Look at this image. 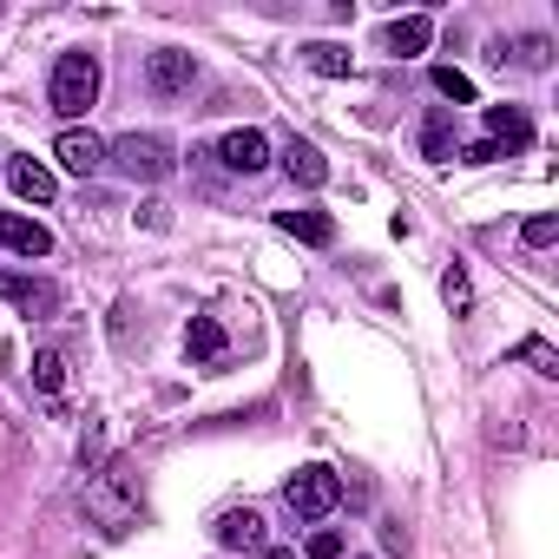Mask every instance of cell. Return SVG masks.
I'll return each mask as SVG.
<instances>
[{
	"label": "cell",
	"mask_w": 559,
	"mask_h": 559,
	"mask_svg": "<svg viewBox=\"0 0 559 559\" xmlns=\"http://www.w3.org/2000/svg\"><path fill=\"white\" fill-rule=\"evenodd\" d=\"M487 139H493L500 152H507V145L520 152V145H533V119H526L520 106H487Z\"/></svg>",
	"instance_id": "4fadbf2b"
},
{
	"label": "cell",
	"mask_w": 559,
	"mask_h": 559,
	"mask_svg": "<svg viewBox=\"0 0 559 559\" xmlns=\"http://www.w3.org/2000/svg\"><path fill=\"white\" fill-rule=\"evenodd\" d=\"M520 356H526V362H533L539 376H559V356H552V349H546L539 336H526V343H520Z\"/></svg>",
	"instance_id": "603a6c76"
},
{
	"label": "cell",
	"mask_w": 559,
	"mask_h": 559,
	"mask_svg": "<svg viewBox=\"0 0 559 559\" xmlns=\"http://www.w3.org/2000/svg\"><path fill=\"white\" fill-rule=\"evenodd\" d=\"M284 165H290V178H297V185H330V158H323L317 145H304V139H290Z\"/></svg>",
	"instance_id": "2e32d148"
},
{
	"label": "cell",
	"mask_w": 559,
	"mask_h": 559,
	"mask_svg": "<svg viewBox=\"0 0 559 559\" xmlns=\"http://www.w3.org/2000/svg\"><path fill=\"white\" fill-rule=\"evenodd\" d=\"M224 349H230L224 323H217V317H191V330H185V356H191V362H217Z\"/></svg>",
	"instance_id": "5bb4252c"
},
{
	"label": "cell",
	"mask_w": 559,
	"mask_h": 559,
	"mask_svg": "<svg viewBox=\"0 0 559 559\" xmlns=\"http://www.w3.org/2000/svg\"><path fill=\"white\" fill-rule=\"evenodd\" d=\"M53 158H60L73 178H93V171L106 165V139H99V132H80V126H67V132L53 139Z\"/></svg>",
	"instance_id": "52a82bcc"
},
{
	"label": "cell",
	"mask_w": 559,
	"mask_h": 559,
	"mask_svg": "<svg viewBox=\"0 0 559 559\" xmlns=\"http://www.w3.org/2000/svg\"><path fill=\"white\" fill-rule=\"evenodd\" d=\"M520 237H526L533 250H546V243L559 237V217H552V211H539V217H526V230H520Z\"/></svg>",
	"instance_id": "44dd1931"
},
{
	"label": "cell",
	"mask_w": 559,
	"mask_h": 559,
	"mask_svg": "<svg viewBox=\"0 0 559 559\" xmlns=\"http://www.w3.org/2000/svg\"><path fill=\"white\" fill-rule=\"evenodd\" d=\"M0 297L21 304V317H60V284H47V276L0 270Z\"/></svg>",
	"instance_id": "5b68a950"
},
{
	"label": "cell",
	"mask_w": 559,
	"mask_h": 559,
	"mask_svg": "<svg viewBox=\"0 0 559 559\" xmlns=\"http://www.w3.org/2000/svg\"><path fill=\"white\" fill-rule=\"evenodd\" d=\"M34 382H40L47 395H60V382H67V362H60V349H40V356H34Z\"/></svg>",
	"instance_id": "d6986e66"
},
{
	"label": "cell",
	"mask_w": 559,
	"mask_h": 559,
	"mask_svg": "<svg viewBox=\"0 0 559 559\" xmlns=\"http://www.w3.org/2000/svg\"><path fill=\"white\" fill-rule=\"evenodd\" d=\"M435 93L454 99V106H474V80H467L461 67H435Z\"/></svg>",
	"instance_id": "ac0fdd59"
},
{
	"label": "cell",
	"mask_w": 559,
	"mask_h": 559,
	"mask_svg": "<svg viewBox=\"0 0 559 559\" xmlns=\"http://www.w3.org/2000/svg\"><path fill=\"white\" fill-rule=\"evenodd\" d=\"M8 185H14V198H27V204H53V191H60V178H53L40 158H14V165H8Z\"/></svg>",
	"instance_id": "8fae6325"
},
{
	"label": "cell",
	"mask_w": 559,
	"mask_h": 559,
	"mask_svg": "<svg viewBox=\"0 0 559 559\" xmlns=\"http://www.w3.org/2000/svg\"><path fill=\"white\" fill-rule=\"evenodd\" d=\"M191 80H198V60H191V53H178V47H158V53L145 60V86H152L158 99L191 93Z\"/></svg>",
	"instance_id": "8992f818"
},
{
	"label": "cell",
	"mask_w": 559,
	"mask_h": 559,
	"mask_svg": "<svg viewBox=\"0 0 559 559\" xmlns=\"http://www.w3.org/2000/svg\"><path fill=\"white\" fill-rule=\"evenodd\" d=\"M461 158H467V165H493V158H500V145H493V139H480V145H467Z\"/></svg>",
	"instance_id": "d4e9b609"
},
{
	"label": "cell",
	"mask_w": 559,
	"mask_h": 559,
	"mask_svg": "<svg viewBox=\"0 0 559 559\" xmlns=\"http://www.w3.org/2000/svg\"><path fill=\"white\" fill-rule=\"evenodd\" d=\"M263 559H297V552L290 546H263Z\"/></svg>",
	"instance_id": "484cf974"
},
{
	"label": "cell",
	"mask_w": 559,
	"mask_h": 559,
	"mask_svg": "<svg viewBox=\"0 0 559 559\" xmlns=\"http://www.w3.org/2000/svg\"><path fill=\"white\" fill-rule=\"evenodd\" d=\"M304 559H343V533H336V526H323V533H310V546H304Z\"/></svg>",
	"instance_id": "7402d4cb"
},
{
	"label": "cell",
	"mask_w": 559,
	"mask_h": 559,
	"mask_svg": "<svg viewBox=\"0 0 559 559\" xmlns=\"http://www.w3.org/2000/svg\"><path fill=\"white\" fill-rule=\"evenodd\" d=\"M304 60H310V67H317L323 80H343V73H349V53H343V47H330V40H317V47H304Z\"/></svg>",
	"instance_id": "e0dca14e"
},
{
	"label": "cell",
	"mask_w": 559,
	"mask_h": 559,
	"mask_svg": "<svg viewBox=\"0 0 559 559\" xmlns=\"http://www.w3.org/2000/svg\"><path fill=\"white\" fill-rule=\"evenodd\" d=\"M217 165H224V171H237V178H257V171L270 165V139H263L257 126H237V132H224V139H217Z\"/></svg>",
	"instance_id": "277c9868"
},
{
	"label": "cell",
	"mask_w": 559,
	"mask_h": 559,
	"mask_svg": "<svg viewBox=\"0 0 559 559\" xmlns=\"http://www.w3.org/2000/svg\"><path fill=\"white\" fill-rule=\"evenodd\" d=\"M546 53H552V47H546L539 34H533V40H520V60H526V67H546Z\"/></svg>",
	"instance_id": "cb8c5ba5"
},
{
	"label": "cell",
	"mask_w": 559,
	"mask_h": 559,
	"mask_svg": "<svg viewBox=\"0 0 559 559\" xmlns=\"http://www.w3.org/2000/svg\"><path fill=\"white\" fill-rule=\"evenodd\" d=\"M276 230L284 237H297V243H336V217L330 211H276Z\"/></svg>",
	"instance_id": "7c38bea8"
},
{
	"label": "cell",
	"mask_w": 559,
	"mask_h": 559,
	"mask_svg": "<svg viewBox=\"0 0 559 559\" xmlns=\"http://www.w3.org/2000/svg\"><path fill=\"white\" fill-rule=\"evenodd\" d=\"M217 546H224V552H263V513H257V507L217 513Z\"/></svg>",
	"instance_id": "ba28073f"
},
{
	"label": "cell",
	"mask_w": 559,
	"mask_h": 559,
	"mask_svg": "<svg viewBox=\"0 0 559 559\" xmlns=\"http://www.w3.org/2000/svg\"><path fill=\"white\" fill-rule=\"evenodd\" d=\"M441 297H448L454 310H467V304H474V284H467V270H461V263H454V270L441 276Z\"/></svg>",
	"instance_id": "ffe728a7"
},
{
	"label": "cell",
	"mask_w": 559,
	"mask_h": 559,
	"mask_svg": "<svg viewBox=\"0 0 559 559\" xmlns=\"http://www.w3.org/2000/svg\"><path fill=\"white\" fill-rule=\"evenodd\" d=\"M0 250H14V257H47L53 237L40 217H21V211H0Z\"/></svg>",
	"instance_id": "9c48e42d"
},
{
	"label": "cell",
	"mask_w": 559,
	"mask_h": 559,
	"mask_svg": "<svg viewBox=\"0 0 559 559\" xmlns=\"http://www.w3.org/2000/svg\"><path fill=\"white\" fill-rule=\"evenodd\" d=\"M428 40H435V21H428V14H408V21H389V27H382V53H395V60L428 53Z\"/></svg>",
	"instance_id": "30bf717a"
},
{
	"label": "cell",
	"mask_w": 559,
	"mask_h": 559,
	"mask_svg": "<svg viewBox=\"0 0 559 559\" xmlns=\"http://www.w3.org/2000/svg\"><path fill=\"white\" fill-rule=\"evenodd\" d=\"M47 99H53L60 119H80V112L99 99V60H93V53H60V60H53V86H47Z\"/></svg>",
	"instance_id": "7a4b0ae2"
},
{
	"label": "cell",
	"mask_w": 559,
	"mask_h": 559,
	"mask_svg": "<svg viewBox=\"0 0 559 559\" xmlns=\"http://www.w3.org/2000/svg\"><path fill=\"white\" fill-rule=\"evenodd\" d=\"M421 158H454V119H448V106H435L428 119H421Z\"/></svg>",
	"instance_id": "9a60e30c"
},
{
	"label": "cell",
	"mask_w": 559,
	"mask_h": 559,
	"mask_svg": "<svg viewBox=\"0 0 559 559\" xmlns=\"http://www.w3.org/2000/svg\"><path fill=\"white\" fill-rule=\"evenodd\" d=\"M284 500H290V513H297V520H323V513H336L343 480H336V467H297V474H290V487H284Z\"/></svg>",
	"instance_id": "3957f363"
},
{
	"label": "cell",
	"mask_w": 559,
	"mask_h": 559,
	"mask_svg": "<svg viewBox=\"0 0 559 559\" xmlns=\"http://www.w3.org/2000/svg\"><path fill=\"white\" fill-rule=\"evenodd\" d=\"M106 165L119 171V178H132V185H158V178H171V139H158V132H126V139H112L106 145Z\"/></svg>",
	"instance_id": "6da1fadb"
}]
</instances>
